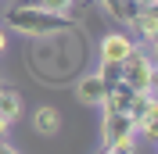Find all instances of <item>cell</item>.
<instances>
[{
  "label": "cell",
  "mask_w": 158,
  "mask_h": 154,
  "mask_svg": "<svg viewBox=\"0 0 158 154\" xmlns=\"http://www.w3.org/2000/svg\"><path fill=\"white\" fill-rule=\"evenodd\" d=\"M7 25L15 32H25V36H54V32L72 29V18H69V14H58V11L15 4V7L7 11Z\"/></svg>",
  "instance_id": "cell-1"
},
{
  "label": "cell",
  "mask_w": 158,
  "mask_h": 154,
  "mask_svg": "<svg viewBox=\"0 0 158 154\" xmlns=\"http://www.w3.org/2000/svg\"><path fill=\"white\" fill-rule=\"evenodd\" d=\"M118 79H122L129 90H137V93H155V61H151L140 47H133L129 58L118 65Z\"/></svg>",
  "instance_id": "cell-2"
},
{
  "label": "cell",
  "mask_w": 158,
  "mask_h": 154,
  "mask_svg": "<svg viewBox=\"0 0 158 154\" xmlns=\"http://www.w3.org/2000/svg\"><path fill=\"white\" fill-rule=\"evenodd\" d=\"M133 47H137V39L129 36V32H122V29L108 32V36L101 39V61H104V65H122Z\"/></svg>",
  "instance_id": "cell-3"
},
{
  "label": "cell",
  "mask_w": 158,
  "mask_h": 154,
  "mask_svg": "<svg viewBox=\"0 0 158 154\" xmlns=\"http://www.w3.org/2000/svg\"><path fill=\"white\" fill-rule=\"evenodd\" d=\"M94 4H97V7L104 11V14H108V18L122 22V25H129V29H133L137 14H140L144 7H148L144 0H94Z\"/></svg>",
  "instance_id": "cell-4"
},
{
  "label": "cell",
  "mask_w": 158,
  "mask_h": 154,
  "mask_svg": "<svg viewBox=\"0 0 158 154\" xmlns=\"http://www.w3.org/2000/svg\"><path fill=\"white\" fill-rule=\"evenodd\" d=\"M101 133H104V147H111L115 140H122V136H137L133 133V118H129L126 111H104Z\"/></svg>",
  "instance_id": "cell-5"
},
{
  "label": "cell",
  "mask_w": 158,
  "mask_h": 154,
  "mask_svg": "<svg viewBox=\"0 0 158 154\" xmlns=\"http://www.w3.org/2000/svg\"><path fill=\"white\" fill-rule=\"evenodd\" d=\"M104 93H108V83H104L97 72H94V75H83L79 86H76L79 104H86V107H101V104H104Z\"/></svg>",
  "instance_id": "cell-6"
},
{
  "label": "cell",
  "mask_w": 158,
  "mask_h": 154,
  "mask_svg": "<svg viewBox=\"0 0 158 154\" xmlns=\"http://www.w3.org/2000/svg\"><path fill=\"white\" fill-rule=\"evenodd\" d=\"M32 129H36V133H43V136L61 133V111H58V107H50V104L36 107V111H32Z\"/></svg>",
  "instance_id": "cell-7"
},
{
  "label": "cell",
  "mask_w": 158,
  "mask_h": 154,
  "mask_svg": "<svg viewBox=\"0 0 158 154\" xmlns=\"http://www.w3.org/2000/svg\"><path fill=\"white\" fill-rule=\"evenodd\" d=\"M18 115H22V93L4 83V90H0V118L4 122H15Z\"/></svg>",
  "instance_id": "cell-8"
},
{
  "label": "cell",
  "mask_w": 158,
  "mask_h": 154,
  "mask_svg": "<svg viewBox=\"0 0 158 154\" xmlns=\"http://www.w3.org/2000/svg\"><path fill=\"white\" fill-rule=\"evenodd\" d=\"M133 29H137L140 39H148V43H151V39L158 36V7H144V11L137 14V22H133Z\"/></svg>",
  "instance_id": "cell-9"
},
{
  "label": "cell",
  "mask_w": 158,
  "mask_h": 154,
  "mask_svg": "<svg viewBox=\"0 0 158 154\" xmlns=\"http://www.w3.org/2000/svg\"><path fill=\"white\" fill-rule=\"evenodd\" d=\"M133 133H137V136H148V144L158 140V104H151L148 111L133 122Z\"/></svg>",
  "instance_id": "cell-10"
},
{
  "label": "cell",
  "mask_w": 158,
  "mask_h": 154,
  "mask_svg": "<svg viewBox=\"0 0 158 154\" xmlns=\"http://www.w3.org/2000/svg\"><path fill=\"white\" fill-rule=\"evenodd\" d=\"M18 4H29V7H43V11H58V14H69V7L76 0H18Z\"/></svg>",
  "instance_id": "cell-11"
},
{
  "label": "cell",
  "mask_w": 158,
  "mask_h": 154,
  "mask_svg": "<svg viewBox=\"0 0 158 154\" xmlns=\"http://www.w3.org/2000/svg\"><path fill=\"white\" fill-rule=\"evenodd\" d=\"M0 154H22V151H18V147H11L7 140H0Z\"/></svg>",
  "instance_id": "cell-12"
},
{
  "label": "cell",
  "mask_w": 158,
  "mask_h": 154,
  "mask_svg": "<svg viewBox=\"0 0 158 154\" xmlns=\"http://www.w3.org/2000/svg\"><path fill=\"white\" fill-rule=\"evenodd\" d=\"M7 129H11V122H4V118H0V140H7Z\"/></svg>",
  "instance_id": "cell-13"
},
{
  "label": "cell",
  "mask_w": 158,
  "mask_h": 154,
  "mask_svg": "<svg viewBox=\"0 0 158 154\" xmlns=\"http://www.w3.org/2000/svg\"><path fill=\"white\" fill-rule=\"evenodd\" d=\"M4 47H7V32L0 29V54H4Z\"/></svg>",
  "instance_id": "cell-14"
},
{
  "label": "cell",
  "mask_w": 158,
  "mask_h": 154,
  "mask_svg": "<svg viewBox=\"0 0 158 154\" xmlns=\"http://www.w3.org/2000/svg\"><path fill=\"white\" fill-rule=\"evenodd\" d=\"M97 154H115V151H108V147H101V151H97Z\"/></svg>",
  "instance_id": "cell-15"
},
{
  "label": "cell",
  "mask_w": 158,
  "mask_h": 154,
  "mask_svg": "<svg viewBox=\"0 0 158 154\" xmlns=\"http://www.w3.org/2000/svg\"><path fill=\"white\" fill-rule=\"evenodd\" d=\"M0 90H4V79H0Z\"/></svg>",
  "instance_id": "cell-16"
}]
</instances>
